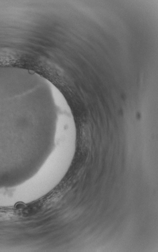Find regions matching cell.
<instances>
[{
  "mask_svg": "<svg viewBox=\"0 0 158 252\" xmlns=\"http://www.w3.org/2000/svg\"><path fill=\"white\" fill-rule=\"evenodd\" d=\"M54 94H55V99L56 102H57L58 105L62 107L65 106V102H64V99L62 98L59 92L54 91Z\"/></svg>",
  "mask_w": 158,
  "mask_h": 252,
  "instance_id": "cell-1",
  "label": "cell"
}]
</instances>
